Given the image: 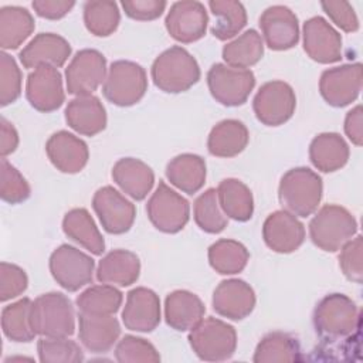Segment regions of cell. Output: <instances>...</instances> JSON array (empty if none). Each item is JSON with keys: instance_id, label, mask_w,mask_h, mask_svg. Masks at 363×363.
Returning <instances> with one entry per match:
<instances>
[{"instance_id": "obj_14", "label": "cell", "mask_w": 363, "mask_h": 363, "mask_svg": "<svg viewBox=\"0 0 363 363\" xmlns=\"http://www.w3.org/2000/svg\"><path fill=\"white\" fill-rule=\"evenodd\" d=\"M362 89V64H343L325 69L319 79L322 98L335 108L354 102Z\"/></svg>"}, {"instance_id": "obj_30", "label": "cell", "mask_w": 363, "mask_h": 363, "mask_svg": "<svg viewBox=\"0 0 363 363\" xmlns=\"http://www.w3.org/2000/svg\"><path fill=\"white\" fill-rule=\"evenodd\" d=\"M250 142L247 126L237 119H224L210 130L207 149L216 157H234L240 155Z\"/></svg>"}, {"instance_id": "obj_5", "label": "cell", "mask_w": 363, "mask_h": 363, "mask_svg": "<svg viewBox=\"0 0 363 363\" xmlns=\"http://www.w3.org/2000/svg\"><path fill=\"white\" fill-rule=\"evenodd\" d=\"M357 233V221L342 206L326 204L318 210L309 223L312 242L326 252H336Z\"/></svg>"}, {"instance_id": "obj_40", "label": "cell", "mask_w": 363, "mask_h": 363, "mask_svg": "<svg viewBox=\"0 0 363 363\" xmlns=\"http://www.w3.org/2000/svg\"><path fill=\"white\" fill-rule=\"evenodd\" d=\"M250 259V252L244 244L221 238L208 248V262L211 268L221 275H234L241 272Z\"/></svg>"}, {"instance_id": "obj_27", "label": "cell", "mask_w": 363, "mask_h": 363, "mask_svg": "<svg viewBox=\"0 0 363 363\" xmlns=\"http://www.w3.org/2000/svg\"><path fill=\"white\" fill-rule=\"evenodd\" d=\"M204 312L203 301L186 289H176L164 299L166 323L179 332L191 330L204 318Z\"/></svg>"}, {"instance_id": "obj_21", "label": "cell", "mask_w": 363, "mask_h": 363, "mask_svg": "<svg viewBox=\"0 0 363 363\" xmlns=\"http://www.w3.org/2000/svg\"><path fill=\"white\" fill-rule=\"evenodd\" d=\"M255 301L254 289L238 278L221 281L213 292V309L231 320L247 318L254 311Z\"/></svg>"}, {"instance_id": "obj_45", "label": "cell", "mask_w": 363, "mask_h": 363, "mask_svg": "<svg viewBox=\"0 0 363 363\" xmlns=\"http://www.w3.org/2000/svg\"><path fill=\"white\" fill-rule=\"evenodd\" d=\"M31 189L23 174L1 157L0 162V197L10 204H18L30 197Z\"/></svg>"}, {"instance_id": "obj_4", "label": "cell", "mask_w": 363, "mask_h": 363, "mask_svg": "<svg viewBox=\"0 0 363 363\" xmlns=\"http://www.w3.org/2000/svg\"><path fill=\"white\" fill-rule=\"evenodd\" d=\"M31 325L41 337H68L75 332V313L69 298L47 292L31 303Z\"/></svg>"}, {"instance_id": "obj_9", "label": "cell", "mask_w": 363, "mask_h": 363, "mask_svg": "<svg viewBox=\"0 0 363 363\" xmlns=\"http://www.w3.org/2000/svg\"><path fill=\"white\" fill-rule=\"evenodd\" d=\"M48 265L55 282L68 292H75L92 282L95 261L72 245L62 244L55 248Z\"/></svg>"}, {"instance_id": "obj_13", "label": "cell", "mask_w": 363, "mask_h": 363, "mask_svg": "<svg viewBox=\"0 0 363 363\" xmlns=\"http://www.w3.org/2000/svg\"><path fill=\"white\" fill-rule=\"evenodd\" d=\"M92 208L102 228L109 234H123L129 231L136 217L135 204L112 186H104L95 191Z\"/></svg>"}, {"instance_id": "obj_44", "label": "cell", "mask_w": 363, "mask_h": 363, "mask_svg": "<svg viewBox=\"0 0 363 363\" xmlns=\"http://www.w3.org/2000/svg\"><path fill=\"white\" fill-rule=\"evenodd\" d=\"M115 359L121 363H157L160 354L156 347L143 337L123 336L115 347Z\"/></svg>"}, {"instance_id": "obj_31", "label": "cell", "mask_w": 363, "mask_h": 363, "mask_svg": "<svg viewBox=\"0 0 363 363\" xmlns=\"http://www.w3.org/2000/svg\"><path fill=\"white\" fill-rule=\"evenodd\" d=\"M206 162L194 153H182L166 166V177L179 190L187 194L197 193L206 183Z\"/></svg>"}, {"instance_id": "obj_1", "label": "cell", "mask_w": 363, "mask_h": 363, "mask_svg": "<svg viewBox=\"0 0 363 363\" xmlns=\"http://www.w3.org/2000/svg\"><path fill=\"white\" fill-rule=\"evenodd\" d=\"M312 320L320 339L336 342L359 332L360 311L347 295L330 294L319 301Z\"/></svg>"}, {"instance_id": "obj_29", "label": "cell", "mask_w": 363, "mask_h": 363, "mask_svg": "<svg viewBox=\"0 0 363 363\" xmlns=\"http://www.w3.org/2000/svg\"><path fill=\"white\" fill-rule=\"evenodd\" d=\"M349 155V145L335 132L319 133L309 145V160L323 173H332L342 169L347 163Z\"/></svg>"}, {"instance_id": "obj_33", "label": "cell", "mask_w": 363, "mask_h": 363, "mask_svg": "<svg viewBox=\"0 0 363 363\" xmlns=\"http://www.w3.org/2000/svg\"><path fill=\"white\" fill-rule=\"evenodd\" d=\"M217 197L221 210L228 218L244 223L254 214V199L247 184L238 179H224L217 187Z\"/></svg>"}, {"instance_id": "obj_53", "label": "cell", "mask_w": 363, "mask_h": 363, "mask_svg": "<svg viewBox=\"0 0 363 363\" xmlns=\"http://www.w3.org/2000/svg\"><path fill=\"white\" fill-rule=\"evenodd\" d=\"M0 155L6 157L7 155L13 153L18 146V133L16 128L6 119H0Z\"/></svg>"}, {"instance_id": "obj_10", "label": "cell", "mask_w": 363, "mask_h": 363, "mask_svg": "<svg viewBox=\"0 0 363 363\" xmlns=\"http://www.w3.org/2000/svg\"><path fill=\"white\" fill-rule=\"evenodd\" d=\"M207 86L211 96L224 106H240L247 102L255 86L251 69L233 68L217 62L207 72Z\"/></svg>"}, {"instance_id": "obj_39", "label": "cell", "mask_w": 363, "mask_h": 363, "mask_svg": "<svg viewBox=\"0 0 363 363\" xmlns=\"http://www.w3.org/2000/svg\"><path fill=\"white\" fill-rule=\"evenodd\" d=\"M31 303L30 298H21L1 311V329L7 339L17 343H27L35 337L31 325Z\"/></svg>"}, {"instance_id": "obj_41", "label": "cell", "mask_w": 363, "mask_h": 363, "mask_svg": "<svg viewBox=\"0 0 363 363\" xmlns=\"http://www.w3.org/2000/svg\"><path fill=\"white\" fill-rule=\"evenodd\" d=\"M84 24L96 37L113 34L121 23L118 4L109 0H89L84 3Z\"/></svg>"}, {"instance_id": "obj_35", "label": "cell", "mask_w": 363, "mask_h": 363, "mask_svg": "<svg viewBox=\"0 0 363 363\" xmlns=\"http://www.w3.org/2000/svg\"><path fill=\"white\" fill-rule=\"evenodd\" d=\"M302 359L298 339L285 332H271L265 335L257 345L252 357L255 363L299 362Z\"/></svg>"}, {"instance_id": "obj_51", "label": "cell", "mask_w": 363, "mask_h": 363, "mask_svg": "<svg viewBox=\"0 0 363 363\" xmlns=\"http://www.w3.org/2000/svg\"><path fill=\"white\" fill-rule=\"evenodd\" d=\"M37 16L47 20H58L67 16L75 6L72 0H34L31 3Z\"/></svg>"}, {"instance_id": "obj_18", "label": "cell", "mask_w": 363, "mask_h": 363, "mask_svg": "<svg viewBox=\"0 0 363 363\" xmlns=\"http://www.w3.org/2000/svg\"><path fill=\"white\" fill-rule=\"evenodd\" d=\"M262 41L274 51H285L299 41V23L296 14L286 6L275 4L265 9L259 17Z\"/></svg>"}, {"instance_id": "obj_24", "label": "cell", "mask_w": 363, "mask_h": 363, "mask_svg": "<svg viewBox=\"0 0 363 363\" xmlns=\"http://www.w3.org/2000/svg\"><path fill=\"white\" fill-rule=\"evenodd\" d=\"M78 336L82 346L92 353H106L121 335L119 320L113 315L78 313Z\"/></svg>"}, {"instance_id": "obj_25", "label": "cell", "mask_w": 363, "mask_h": 363, "mask_svg": "<svg viewBox=\"0 0 363 363\" xmlns=\"http://www.w3.org/2000/svg\"><path fill=\"white\" fill-rule=\"evenodd\" d=\"M65 121L71 129L84 136H95L106 128V111L95 95L71 99L65 108Z\"/></svg>"}, {"instance_id": "obj_34", "label": "cell", "mask_w": 363, "mask_h": 363, "mask_svg": "<svg viewBox=\"0 0 363 363\" xmlns=\"http://www.w3.org/2000/svg\"><path fill=\"white\" fill-rule=\"evenodd\" d=\"M31 13L18 6H4L0 9V47L3 50L18 48L34 31Z\"/></svg>"}, {"instance_id": "obj_19", "label": "cell", "mask_w": 363, "mask_h": 363, "mask_svg": "<svg viewBox=\"0 0 363 363\" xmlns=\"http://www.w3.org/2000/svg\"><path fill=\"white\" fill-rule=\"evenodd\" d=\"M160 299L155 291L138 286L128 292L122 311V322L126 329L147 333L160 323Z\"/></svg>"}, {"instance_id": "obj_23", "label": "cell", "mask_w": 363, "mask_h": 363, "mask_svg": "<svg viewBox=\"0 0 363 363\" xmlns=\"http://www.w3.org/2000/svg\"><path fill=\"white\" fill-rule=\"evenodd\" d=\"M71 55L69 43L54 33L37 34L18 54L24 68H37L48 65L54 68L62 67Z\"/></svg>"}, {"instance_id": "obj_17", "label": "cell", "mask_w": 363, "mask_h": 363, "mask_svg": "<svg viewBox=\"0 0 363 363\" xmlns=\"http://www.w3.org/2000/svg\"><path fill=\"white\" fill-rule=\"evenodd\" d=\"M303 50L319 64L337 62L342 58V35L323 17L315 16L303 23Z\"/></svg>"}, {"instance_id": "obj_15", "label": "cell", "mask_w": 363, "mask_h": 363, "mask_svg": "<svg viewBox=\"0 0 363 363\" xmlns=\"http://www.w3.org/2000/svg\"><path fill=\"white\" fill-rule=\"evenodd\" d=\"M208 24V14L203 3L182 0L170 6L164 26L172 38L182 44H190L204 37Z\"/></svg>"}, {"instance_id": "obj_37", "label": "cell", "mask_w": 363, "mask_h": 363, "mask_svg": "<svg viewBox=\"0 0 363 363\" xmlns=\"http://www.w3.org/2000/svg\"><path fill=\"white\" fill-rule=\"evenodd\" d=\"M208 7L216 17L211 34L220 41L235 37L247 24V11L240 1L210 0Z\"/></svg>"}, {"instance_id": "obj_26", "label": "cell", "mask_w": 363, "mask_h": 363, "mask_svg": "<svg viewBox=\"0 0 363 363\" xmlns=\"http://www.w3.org/2000/svg\"><path fill=\"white\" fill-rule=\"evenodd\" d=\"M112 179L119 189L136 201L146 199L155 184L150 166L136 157H122L112 167Z\"/></svg>"}, {"instance_id": "obj_22", "label": "cell", "mask_w": 363, "mask_h": 363, "mask_svg": "<svg viewBox=\"0 0 363 363\" xmlns=\"http://www.w3.org/2000/svg\"><path fill=\"white\" fill-rule=\"evenodd\" d=\"M45 153L52 166L68 174L81 172L89 159L88 145L68 130H58L45 143Z\"/></svg>"}, {"instance_id": "obj_46", "label": "cell", "mask_w": 363, "mask_h": 363, "mask_svg": "<svg viewBox=\"0 0 363 363\" xmlns=\"http://www.w3.org/2000/svg\"><path fill=\"white\" fill-rule=\"evenodd\" d=\"M21 95V71L7 52L0 54V105L7 106Z\"/></svg>"}, {"instance_id": "obj_48", "label": "cell", "mask_w": 363, "mask_h": 363, "mask_svg": "<svg viewBox=\"0 0 363 363\" xmlns=\"http://www.w3.org/2000/svg\"><path fill=\"white\" fill-rule=\"evenodd\" d=\"M28 285L27 274L16 264H0V301L7 302L21 295Z\"/></svg>"}, {"instance_id": "obj_20", "label": "cell", "mask_w": 363, "mask_h": 363, "mask_svg": "<svg viewBox=\"0 0 363 363\" xmlns=\"http://www.w3.org/2000/svg\"><path fill=\"white\" fill-rule=\"evenodd\" d=\"M262 238L267 247L279 254L296 251L305 241V225L291 213L277 210L262 225Z\"/></svg>"}, {"instance_id": "obj_42", "label": "cell", "mask_w": 363, "mask_h": 363, "mask_svg": "<svg viewBox=\"0 0 363 363\" xmlns=\"http://www.w3.org/2000/svg\"><path fill=\"white\" fill-rule=\"evenodd\" d=\"M193 217L200 230L208 234H218L227 227L228 217L220 207L217 189H207L196 199Z\"/></svg>"}, {"instance_id": "obj_28", "label": "cell", "mask_w": 363, "mask_h": 363, "mask_svg": "<svg viewBox=\"0 0 363 363\" xmlns=\"http://www.w3.org/2000/svg\"><path fill=\"white\" fill-rule=\"evenodd\" d=\"M140 274L139 257L128 250L109 251L96 267V279L101 284L129 286L135 284Z\"/></svg>"}, {"instance_id": "obj_3", "label": "cell", "mask_w": 363, "mask_h": 363, "mask_svg": "<svg viewBox=\"0 0 363 363\" xmlns=\"http://www.w3.org/2000/svg\"><path fill=\"white\" fill-rule=\"evenodd\" d=\"M150 75L160 91L180 94L196 85L201 72L199 62L186 48L173 45L156 57Z\"/></svg>"}, {"instance_id": "obj_11", "label": "cell", "mask_w": 363, "mask_h": 363, "mask_svg": "<svg viewBox=\"0 0 363 363\" xmlns=\"http://www.w3.org/2000/svg\"><path fill=\"white\" fill-rule=\"evenodd\" d=\"M296 108L292 86L284 81H269L261 85L252 99L257 119L267 126H279L288 122Z\"/></svg>"}, {"instance_id": "obj_8", "label": "cell", "mask_w": 363, "mask_h": 363, "mask_svg": "<svg viewBox=\"0 0 363 363\" xmlns=\"http://www.w3.org/2000/svg\"><path fill=\"white\" fill-rule=\"evenodd\" d=\"M146 213L156 230L166 234H176L189 223L190 204L164 182H159L155 193L147 200Z\"/></svg>"}, {"instance_id": "obj_47", "label": "cell", "mask_w": 363, "mask_h": 363, "mask_svg": "<svg viewBox=\"0 0 363 363\" xmlns=\"http://www.w3.org/2000/svg\"><path fill=\"white\" fill-rule=\"evenodd\" d=\"M339 267L343 275L356 284L363 281V238L356 235L345 242L339 254Z\"/></svg>"}, {"instance_id": "obj_36", "label": "cell", "mask_w": 363, "mask_h": 363, "mask_svg": "<svg viewBox=\"0 0 363 363\" xmlns=\"http://www.w3.org/2000/svg\"><path fill=\"white\" fill-rule=\"evenodd\" d=\"M223 60L233 68L248 69L255 65L264 55V41L257 30L250 28L235 40L223 47Z\"/></svg>"}, {"instance_id": "obj_49", "label": "cell", "mask_w": 363, "mask_h": 363, "mask_svg": "<svg viewBox=\"0 0 363 363\" xmlns=\"http://www.w3.org/2000/svg\"><path fill=\"white\" fill-rule=\"evenodd\" d=\"M323 11L343 31L354 33L359 30V18L354 9L347 1H322Z\"/></svg>"}, {"instance_id": "obj_2", "label": "cell", "mask_w": 363, "mask_h": 363, "mask_svg": "<svg viewBox=\"0 0 363 363\" xmlns=\"http://www.w3.org/2000/svg\"><path fill=\"white\" fill-rule=\"evenodd\" d=\"M323 184L318 173L308 167H294L288 170L279 182L278 199L282 210L295 217L313 214L322 200Z\"/></svg>"}, {"instance_id": "obj_52", "label": "cell", "mask_w": 363, "mask_h": 363, "mask_svg": "<svg viewBox=\"0 0 363 363\" xmlns=\"http://www.w3.org/2000/svg\"><path fill=\"white\" fill-rule=\"evenodd\" d=\"M345 133L353 145L362 146V143H363V111H362L360 105H356L346 113Z\"/></svg>"}, {"instance_id": "obj_7", "label": "cell", "mask_w": 363, "mask_h": 363, "mask_svg": "<svg viewBox=\"0 0 363 363\" xmlns=\"http://www.w3.org/2000/svg\"><path fill=\"white\" fill-rule=\"evenodd\" d=\"M147 91V77L142 65L118 60L111 64L102 84L104 96L116 106L138 104Z\"/></svg>"}, {"instance_id": "obj_16", "label": "cell", "mask_w": 363, "mask_h": 363, "mask_svg": "<svg viewBox=\"0 0 363 363\" xmlns=\"http://www.w3.org/2000/svg\"><path fill=\"white\" fill-rule=\"evenodd\" d=\"M26 98L38 112L57 111L65 101L60 71L48 65H41L31 71L26 82Z\"/></svg>"}, {"instance_id": "obj_50", "label": "cell", "mask_w": 363, "mask_h": 363, "mask_svg": "<svg viewBox=\"0 0 363 363\" xmlns=\"http://www.w3.org/2000/svg\"><path fill=\"white\" fill-rule=\"evenodd\" d=\"M121 6L128 17L139 21H150L162 16L167 3L164 0H123Z\"/></svg>"}, {"instance_id": "obj_32", "label": "cell", "mask_w": 363, "mask_h": 363, "mask_svg": "<svg viewBox=\"0 0 363 363\" xmlns=\"http://www.w3.org/2000/svg\"><path fill=\"white\" fill-rule=\"evenodd\" d=\"M64 234L94 255H102L105 241L86 208H72L62 218Z\"/></svg>"}, {"instance_id": "obj_12", "label": "cell", "mask_w": 363, "mask_h": 363, "mask_svg": "<svg viewBox=\"0 0 363 363\" xmlns=\"http://www.w3.org/2000/svg\"><path fill=\"white\" fill-rule=\"evenodd\" d=\"M106 58L94 48L79 50L65 68L67 91L71 95H92L106 78Z\"/></svg>"}, {"instance_id": "obj_6", "label": "cell", "mask_w": 363, "mask_h": 363, "mask_svg": "<svg viewBox=\"0 0 363 363\" xmlns=\"http://www.w3.org/2000/svg\"><path fill=\"white\" fill-rule=\"evenodd\" d=\"M187 339L196 356L204 362L228 360L237 349L234 326L213 316L201 319Z\"/></svg>"}, {"instance_id": "obj_43", "label": "cell", "mask_w": 363, "mask_h": 363, "mask_svg": "<svg viewBox=\"0 0 363 363\" xmlns=\"http://www.w3.org/2000/svg\"><path fill=\"white\" fill-rule=\"evenodd\" d=\"M37 353L43 363H78L84 360V353L79 345L68 337L38 339Z\"/></svg>"}, {"instance_id": "obj_38", "label": "cell", "mask_w": 363, "mask_h": 363, "mask_svg": "<svg viewBox=\"0 0 363 363\" xmlns=\"http://www.w3.org/2000/svg\"><path fill=\"white\" fill-rule=\"evenodd\" d=\"M123 301V295L113 285H92L77 296L78 313L84 315H115Z\"/></svg>"}]
</instances>
